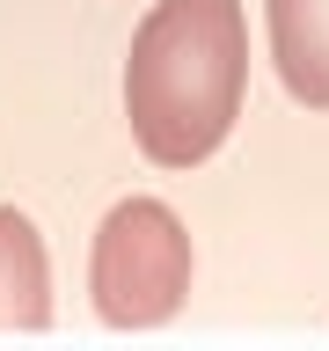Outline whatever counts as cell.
Returning <instances> with one entry per match:
<instances>
[{
    "mask_svg": "<svg viewBox=\"0 0 329 351\" xmlns=\"http://www.w3.org/2000/svg\"><path fill=\"white\" fill-rule=\"evenodd\" d=\"M51 322V263H44V234L15 205H0V329L37 337Z\"/></svg>",
    "mask_w": 329,
    "mask_h": 351,
    "instance_id": "4",
    "label": "cell"
},
{
    "mask_svg": "<svg viewBox=\"0 0 329 351\" xmlns=\"http://www.w3.org/2000/svg\"><path fill=\"white\" fill-rule=\"evenodd\" d=\"M249 95V22L241 0H154L132 29L125 117L154 169H197L227 147Z\"/></svg>",
    "mask_w": 329,
    "mask_h": 351,
    "instance_id": "1",
    "label": "cell"
},
{
    "mask_svg": "<svg viewBox=\"0 0 329 351\" xmlns=\"http://www.w3.org/2000/svg\"><path fill=\"white\" fill-rule=\"evenodd\" d=\"M271 66L293 103L329 110V0H263Z\"/></svg>",
    "mask_w": 329,
    "mask_h": 351,
    "instance_id": "3",
    "label": "cell"
},
{
    "mask_svg": "<svg viewBox=\"0 0 329 351\" xmlns=\"http://www.w3.org/2000/svg\"><path fill=\"white\" fill-rule=\"evenodd\" d=\"M191 293V234L161 197H125L95 227L88 300L110 329H161Z\"/></svg>",
    "mask_w": 329,
    "mask_h": 351,
    "instance_id": "2",
    "label": "cell"
}]
</instances>
